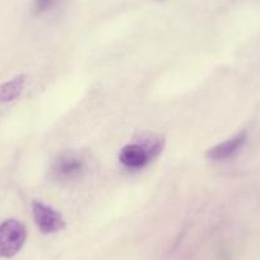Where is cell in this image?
Instances as JSON below:
<instances>
[{"label":"cell","instance_id":"obj_4","mask_svg":"<svg viewBox=\"0 0 260 260\" xmlns=\"http://www.w3.org/2000/svg\"><path fill=\"white\" fill-rule=\"evenodd\" d=\"M247 141V133L246 132H240L239 134L234 137V138L229 139V141L223 142V143L217 144L216 147L209 149L207 152V157L212 161H223V159L231 158L232 156L237 153L240 149L244 147V144Z\"/></svg>","mask_w":260,"mask_h":260},{"label":"cell","instance_id":"obj_6","mask_svg":"<svg viewBox=\"0 0 260 260\" xmlns=\"http://www.w3.org/2000/svg\"><path fill=\"white\" fill-rule=\"evenodd\" d=\"M26 77L19 76L0 86V102H11L22 93Z\"/></svg>","mask_w":260,"mask_h":260},{"label":"cell","instance_id":"obj_2","mask_svg":"<svg viewBox=\"0 0 260 260\" xmlns=\"http://www.w3.org/2000/svg\"><path fill=\"white\" fill-rule=\"evenodd\" d=\"M32 214L37 227L42 234H55L61 231L65 227L62 217L50 207L45 206L41 202L35 201L32 203Z\"/></svg>","mask_w":260,"mask_h":260},{"label":"cell","instance_id":"obj_3","mask_svg":"<svg viewBox=\"0 0 260 260\" xmlns=\"http://www.w3.org/2000/svg\"><path fill=\"white\" fill-rule=\"evenodd\" d=\"M86 169L84 159L76 153H65L60 156L52 165V174L56 179L74 180L82 175Z\"/></svg>","mask_w":260,"mask_h":260},{"label":"cell","instance_id":"obj_7","mask_svg":"<svg viewBox=\"0 0 260 260\" xmlns=\"http://www.w3.org/2000/svg\"><path fill=\"white\" fill-rule=\"evenodd\" d=\"M60 0H34V13L36 16H41V14L46 13V12L51 11Z\"/></svg>","mask_w":260,"mask_h":260},{"label":"cell","instance_id":"obj_1","mask_svg":"<svg viewBox=\"0 0 260 260\" xmlns=\"http://www.w3.org/2000/svg\"><path fill=\"white\" fill-rule=\"evenodd\" d=\"M27 232L17 219H7L0 223V257H13L26 241Z\"/></svg>","mask_w":260,"mask_h":260},{"label":"cell","instance_id":"obj_5","mask_svg":"<svg viewBox=\"0 0 260 260\" xmlns=\"http://www.w3.org/2000/svg\"><path fill=\"white\" fill-rule=\"evenodd\" d=\"M119 158L120 162L130 170L143 169L152 159L148 151L142 144H129V146H125L120 151Z\"/></svg>","mask_w":260,"mask_h":260}]
</instances>
